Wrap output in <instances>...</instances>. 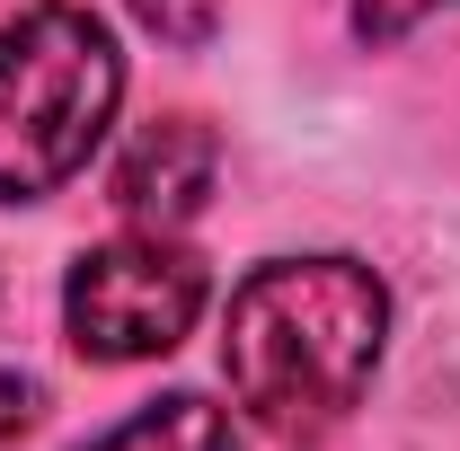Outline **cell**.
I'll use <instances>...</instances> for the list:
<instances>
[{"label":"cell","mask_w":460,"mask_h":451,"mask_svg":"<svg viewBox=\"0 0 460 451\" xmlns=\"http://www.w3.org/2000/svg\"><path fill=\"white\" fill-rule=\"evenodd\" d=\"M390 337V292L354 257H284L230 292L222 372L230 398L275 434V443H319L354 416V398Z\"/></svg>","instance_id":"obj_1"},{"label":"cell","mask_w":460,"mask_h":451,"mask_svg":"<svg viewBox=\"0 0 460 451\" xmlns=\"http://www.w3.org/2000/svg\"><path fill=\"white\" fill-rule=\"evenodd\" d=\"M89 451H239V434H230V416L213 398L177 390V398H151L133 425H115L107 443H89Z\"/></svg>","instance_id":"obj_5"},{"label":"cell","mask_w":460,"mask_h":451,"mask_svg":"<svg viewBox=\"0 0 460 451\" xmlns=\"http://www.w3.org/2000/svg\"><path fill=\"white\" fill-rule=\"evenodd\" d=\"M133 18L151 36H169V45H204L222 27V0H133Z\"/></svg>","instance_id":"obj_6"},{"label":"cell","mask_w":460,"mask_h":451,"mask_svg":"<svg viewBox=\"0 0 460 451\" xmlns=\"http://www.w3.org/2000/svg\"><path fill=\"white\" fill-rule=\"evenodd\" d=\"M443 0H354V27L372 36V45H390V36H407L416 18H434Z\"/></svg>","instance_id":"obj_7"},{"label":"cell","mask_w":460,"mask_h":451,"mask_svg":"<svg viewBox=\"0 0 460 451\" xmlns=\"http://www.w3.org/2000/svg\"><path fill=\"white\" fill-rule=\"evenodd\" d=\"M213 177H222V142H213V124H195V115H160V124H142L133 151L115 160V213L142 222V230H177V222L204 213Z\"/></svg>","instance_id":"obj_4"},{"label":"cell","mask_w":460,"mask_h":451,"mask_svg":"<svg viewBox=\"0 0 460 451\" xmlns=\"http://www.w3.org/2000/svg\"><path fill=\"white\" fill-rule=\"evenodd\" d=\"M36 381H18V372H0V451H18L27 443V425H36Z\"/></svg>","instance_id":"obj_8"},{"label":"cell","mask_w":460,"mask_h":451,"mask_svg":"<svg viewBox=\"0 0 460 451\" xmlns=\"http://www.w3.org/2000/svg\"><path fill=\"white\" fill-rule=\"evenodd\" d=\"M115 98H124V62L89 9L54 0L0 27V195L36 204L62 177H80Z\"/></svg>","instance_id":"obj_2"},{"label":"cell","mask_w":460,"mask_h":451,"mask_svg":"<svg viewBox=\"0 0 460 451\" xmlns=\"http://www.w3.org/2000/svg\"><path fill=\"white\" fill-rule=\"evenodd\" d=\"M195 310H204V266L169 230L107 239L62 283V319H71V345L89 363H151L195 328Z\"/></svg>","instance_id":"obj_3"}]
</instances>
